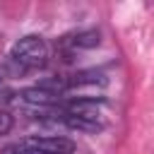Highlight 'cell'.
I'll return each instance as SVG.
<instances>
[{
	"instance_id": "1",
	"label": "cell",
	"mask_w": 154,
	"mask_h": 154,
	"mask_svg": "<svg viewBox=\"0 0 154 154\" xmlns=\"http://www.w3.org/2000/svg\"><path fill=\"white\" fill-rule=\"evenodd\" d=\"M46 58H48V48H46V43H43L41 36H24L10 51V63L19 72L41 67L46 63Z\"/></svg>"
},
{
	"instance_id": "2",
	"label": "cell",
	"mask_w": 154,
	"mask_h": 154,
	"mask_svg": "<svg viewBox=\"0 0 154 154\" xmlns=\"http://www.w3.org/2000/svg\"><path fill=\"white\" fill-rule=\"evenodd\" d=\"M26 147L41 152V154H72L75 152V142L67 140V137H31V140H24Z\"/></svg>"
},
{
	"instance_id": "3",
	"label": "cell",
	"mask_w": 154,
	"mask_h": 154,
	"mask_svg": "<svg viewBox=\"0 0 154 154\" xmlns=\"http://www.w3.org/2000/svg\"><path fill=\"white\" fill-rule=\"evenodd\" d=\"M106 103L103 96H75L67 101L65 113L72 116H99V108Z\"/></svg>"
},
{
	"instance_id": "4",
	"label": "cell",
	"mask_w": 154,
	"mask_h": 154,
	"mask_svg": "<svg viewBox=\"0 0 154 154\" xmlns=\"http://www.w3.org/2000/svg\"><path fill=\"white\" fill-rule=\"evenodd\" d=\"M17 96H19L22 103H26V106H38V108L53 106V103L60 99V96H55V94H51V91H43V89H38V87H26V89H22Z\"/></svg>"
},
{
	"instance_id": "5",
	"label": "cell",
	"mask_w": 154,
	"mask_h": 154,
	"mask_svg": "<svg viewBox=\"0 0 154 154\" xmlns=\"http://www.w3.org/2000/svg\"><path fill=\"white\" fill-rule=\"evenodd\" d=\"M106 75L101 70H79L77 75L67 77V89L72 87H106Z\"/></svg>"
},
{
	"instance_id": "6",
	"label": "cell",
	"mask_w": 154,
	"mask_h": 154,
	"mask_svg": "<svg viewBox=\"0 0 154 154\" xmlns=\"http://www.w3.org/2000/svg\"><path fill=\"white\" fill-rule=\"evenodd\" d=\"M63 123L70 130H79V132H96V130H101L99 116H72V113H65Z\"/></svg>"
},
{
	"instance_id": "7",
	"label": "cell",
	"mask_w": 154,
	"mask_h": 154,
	"mask_svg": "<svg viewBox=\"0 0 154 154\" xmlns=\"http://www.w3.org/2000/svg\"><path fill=\"white\" fill-rule=\"evenodd\" d=\"M67 41H70L72 48H96L99 41H101V36H99L96 29H82V31L72 34Z\"/></svg>"
},
{
	"instance_id": "8",
	"label": "cell",
	"mask_w": 154,
	"mask_h": 154,
	"mask_svg": "<svg viewBox=\"0 0 154 154\" xmlns=\"http://www.w3.org/2000/svg\"><path fill=\"white\" fill-rule=\"evenodd\" d=\"M0 154H41V152H36V149L26 147L24 142H19V144H10V147H5Z\"/></svg>"
},
{
	"instance_id": "9",
	"label": "cell",
	"mask_w": 154,
	"mask_h": 154,
	"mask_svg": "<svg viewBox=\"0 0 154 154\" xmlns=\"http://www.w3.org/2000/svg\"><path fill=\"white\" fill-rule=\"evenodd\" d=\"M12 125H14L12 116H10L7 111H0V135H7V132L12 130Z\"/></svg>"
},
{
	"instance_id": "10",
	"label": "cell",
	"mask_w": 154,
	"mask_h": 154,
	"mask_svg": "<svg viewBox=\"0 0 154 154\" xmlns=\"http://www.w3.org/2000/svg\"><path fill=\"white\" fill-rule=\"evenodd\" d=\"M2 82H5V70L0 67V87H2Z\"/></svg>"
}]
</instances>
